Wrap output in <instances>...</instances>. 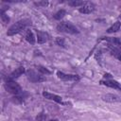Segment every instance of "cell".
<instances>
[{"label":"cell","mask_w":121,"mask_h":121,"mask_svg":"<svg viewBox=\"0 0 121 121\" xmlns=\"http://www.w3.org/2000/svg\"><path fill=\"white\" fill-rule=\"evenodd\" d=\"M30 25V21L28 19H23L20 20L18 22H16L15 24H13L7 31V35L8 36H12L15 35L17 33H19L20 31H22L23 29H25L27 26Z\"/></svg>","instance_id":"1"},{"label":"cell","mask_w":121,"mask_h":121,"mask_svg":"<svg viewBox=\"0 0 121 121\" xmlns=\"http://www.w3.org/2000/svg\"><path fill=\"white\" fill-rule=\"evenodd\" d=\"M95 9V6L91 3V2H85V4L78 8V11L80 13H83V14H89V13H92Z\"/></svg>","instance_id":"6"},{"label":"cell","mask_w":121,"mask_h":121,"mask_svg":"<svg viewBox=\"0 0 121 121\" xmlns=\"http://www.w3.org/2000/svg\"><path fill=\"white\" fill-rule=\"evenodd\" d=\"M120 26H121V23H120V21H116L115 23H113V25H112L110 28H108L107 32H108V33H114V32H116V31L119 30Z\"/></svg>","instance_id":"14"},{"label":"cell","mask_w":121,"mask_h":121,"mask_svg":"<svg viewBox=\"0 0 121 121\" xmlns=\"http://www.w3.org/2000/svg\"><path fill=\"white\" fill-rule=\"evenodd\" d=\"M43 95L45 97V98H47V99H49V100H53V101H55V102H57V103H62V99H61V97L60 96V95H55V94H52V93H49V92H43Z\"/></svg>","instance_id":"10"},{"label":"cell","mask_w":121,"mask_h":121,"mask_svg":"<svg viewBox=\"0 0 121 121\" xmlns=\"http://www.w3.org/2000/svg\"><path fill=\"white\" fill-rule=\"evenodd\" d=\"M25 73V67L20 66L18 68H16L14 71H12L9 76H8V80H13L17 78H19L21 75H23Z\"/></svg>","instance_id":"8"},{"label":"cell","mask_w":121,"mask_h":121,"mask_svg":"<svg viewBox=\"0 0 121 121\" xmlns=\"http://www.w3.org/2000/svg\"><path fill=\"white\" fill-rule=\"evenodd\" d=\"M48 34L42 30H37V42L38 43H43L48 41Z\"/></svg>","instance_id":"12"},{"label":"cell","mask_w":121,"mask_h":121,"mask_svg":"<svg viewBox=\"0 0 121 121\" xmlns=\"http://www.w3.org/2000/svg\"><path fill=\"white\" fill-rule=\"evenodd\" d=\"M56 43H57L58 45H60V46H62V47L65 46V42H64V40H63L62 38H60V37H57V38H56Z\"/></svg>","instance_id":"20"},{"label":"cell","mask_w":121,"mask_h":121,"mask_svg":"<svg viewBox=\"0 0 121 121\" xmlns=\"http://www.w3.org/2000/svg\"><path fill=\"white\" fill-rule=\"evenodd\" d=\"M57 76L60 79L64 80V81H78L79 79V77L78 75L75 74H65L63 72L58 71L57 72Z\"/></svg>","instance_id":"5"},{"label":"cell","mask_w":121,"mask_h":121,"mask_svg":"<svg viewBox=\"0 0 121 121\" xmlns=\"http://www.w3.org/2000/svg\"><path fill=\"white\" fill-rule=\"evenodd\" d=\"M26 78L29 81L34 82V83H37V82L39 83V82H43L46 80L45 77H43L41 73H38L33 69H28L26 71Z\"/></svg>","instance_id":"3"},{"label":"cell","mask_w":121,"mask_h":121,"mask_svg":"<svg viewBox=\"0 0 121 121\" xmlns=\"http://www.w3.org/2000/svg\"><path fill=\"white\" fill-rule=\"evenodd\" d=\"M65 14H66V11H65L64 9H60V10H58V11L54 14V19H56V20H60L61 18L64 17Z\"/></svg>","instance_id":"15"},{"label":"cell","mask_w":121,"mask_h":121,"mask_svg":"<svg viewBox=\"0 0 121 121\" xmlns=\"http://www.w3.org/2000/svg\"><path fill=\"white\" fill-rule=\"evenodd\" d=\"M26 42L27 43H29L30 44H34L35 43V42H36V38H35V36H34V34H33V32L31 31V30H26Z\"/></svg>","instance_id":"13"},{"label":"cell","mask_w":121,"mask_h":121,"mask_svg":"<svg viewBox=\"0 0 121 121\" xmlns=\"http://www.w3.org/2000/svg\"><path fill=\"white\" fill-rule=\"evenodd\" d=\"M5 89L7 92L13 95H19L22 92V87L19 83L15 82L14 80H8L5 83Z\"/></svg>","instance_id":"4"},{"label":"cell","mask_w":121,"mask_h":121,"mask_svg":"<svg viewBox=\"0 0 121 121\" xmlns=\"http://www.w3.org/2000/svg\"><path fill=\"white\" fill-rule=\"evenodd\" d=\"M34 5L37 7H46L48 5V2L47 1H38V2H35Z\"/></svg>","instance_id":"21"},{"label":"cell","mask_w":121,"mask_h":121,"mask_svg":"<svg viewBox=\"0 0 121 121\" xmlns=\"http://www.w3.org/2000/svg\"><path fill=\"white\" fill-rule=\"evenodd\" d=\"M37 69H38V71H39L42 75H47V74H50V73H51L47 68H45V67H43V66H38Z\"/></svg>","instance_id":"18"},{"label":"cell","mask_w":121,"mask_h":121,"mask_svg":"<svg viewBox=\"0 0 121 121\" xmlns=\"http://www.w3.org/2000/svg\"><path fill=\"white\" fill-rule=\"evenodd\" d=\"M43 118H44L43 114V113H40V114H39V116H37L36 120H37V121H43Z\"/></svg>","instance_id":"22"},{"label":"cell","mask_w":121,"mask_h":121,"mask_svg":"<svg viewBox=\"0 0 121 121\" xmlns=\"http://www.w3.org/2000/svg\"><path fill=\"white\" fill-rule=\"evenodd\" d=\"M108 50L113 57H115L119 61H121V50H119L117 47H115L110 43L108 44Z\"/></svg>","instance_id":"11"},{"label":"cell","mask_w":121,"mask_h":121,"mask_svg":"<svg viewBox=\"0 0 121 121\" xmlns=\"http://www.w3.org/2000/svg\"><path fill=\"white\" fill-rule=\"evenodd\" d=\"M100 83L103 84V85H105V86H107V87L113 88V89H116V90H120L121 91V84L118 81L114 80V79H112V78L111 79H103V80L100 81Z\"/></svg>","instance_id":"7"},{"label":"cell","mask_w":121,"mask_h":121,"mask_svg":"<svg viewBox=\"0 0 121 121\" xmlns=\"http://www.w3.org/2000/svg\"><path fill=\"white\" fill-rule=\"evenodd\" d=\"M50 121H59V120H57V119H52V120H50Z\"/></svg>","instance_id":"23"},{"label":"cell","mask_w":121,"mask_h":121,"mask_svg":"<svg viewBox=\"0 0 121 121\" xmlns=\"http://www.w3.org/2000/svg\"><path fill=\"white\" fill-rule=\"evenodd\" d=\"M102 100L108 103H113V102H118L121 100L120 96H118L117 95L114 94H106L104 95H102Z\"/></svg>","instance_id":"9"},{"label":"cell","mask_w":121,"mask_h":121,"mask_svg":"<svg viewBox=\"0 0 121 121\" xmlns=\"http://www.w3.org/2000/svg\"><path fill=\"white\" fill-rule=\"evenodd\" d=\"M56 28L59 32H64V33H68V34H78V28L70 22H60V24H58Z\"/></svg>","instance_id":"2"},{"label":"cell","mask_w":121,"mask_h":121,"mask_svg":"<svg viewBox=\"0 0 121 121\" xmlns=\"http://www.w3.org/2000/svg\"><path fill=\"white\" fill-rule=\"evenodd\" d=\"M86 1H70L68 4L72 7H78V8H80L82 7L84 4H85Z\"/></svg>","instance_id":"16"},{"label":"cell","mask_w":121,"mask_h":121,"mask_svg":"<svg viewBox=\"0 0 121 121\" xmlns=\"http://www.w3.org/2000/svg\"><path fill=\"white\" fill-rule=\"evenodd\" d=\"M1 19H2V22L4 24L9 23V18L8 17V15H6V13H5V11L3 9L1 10Z\"/></svg>","instance_id":"19"},{"label":"cell","mask_w":121,"mask_h":121,"mask_svg":"<svg viewBox=\"0 0 121 121\" xmlns=\"http://www.w3.org/2000/svg\"><path fill=\"white\" fill-rule=\"evenodd\" d=\"M24 98H25V96L20 93L19 95H15V96L13 97V102H16V103H21V102H23L24 101Z\"/></svg>","instance_id":"17"}]
</instances>
